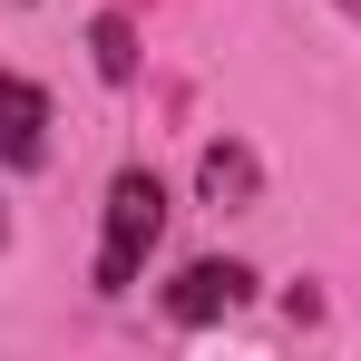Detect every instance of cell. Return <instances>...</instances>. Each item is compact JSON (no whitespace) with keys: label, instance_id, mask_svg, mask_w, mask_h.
Listing matches in <instances>:
<instances>
[{"label":"cell","instance_id":"4","mask_svg":"<svg viewBox=\"0 0 361 361\" xmlns=\"http://www.w3.org/2000/svg\"><path fill=\"white\" fill-rule=\"evenodd\" d=\"M254 147H205V166H195V185H205V205H244L254 195Z\"/></svg>","mask_w":361,"mask_h":361},{"label":"cell","instance_id":"3","mask_svg":"<svg viewBox=\"0 0 361 361\" xmlns=\"http://www.w3.org/2000/svg\"><path fill=\"white\" fill-rule=\"evenodd\" d=\"M0 166H20V176L49 166V98L10 68H0Z\"/></svg>","mask_w":361,"mask_h":361},{"label":"cell","instance_id":"2","mask_svg":"<svg viewBox=\"0 0 361 361\" xmlns=\"http://www.w3.org/2000/svg\"><path fill=\"white\" fill-rule=\"evenodd\" d=\"M244 293H254V264H235V254H195L176 283H166V322H176V332H205V322L235 312Z\"/></svg>","mask_w":361,"mask_h":361},{"label":"cell","instance_id":"5","mask_svg":"<svg viewBox=\"0 0 361 361\" xmlns=\"http://www.w3.org/2000/svg\"><path fill=\"white\" fill-rule=\"evenodd\" d=\"M88 49H98V78H108V88H127V78H137V30H127V10H98Z\"/></svg>","mask_w":361,"mask_h":361},{"label":"cell","instance_id":"6","mask_svg":"<svg viewBox=\"0 0 361 361\" xmlns=\"http://www.w3.org/2000/svg\"><path fill=\"white\" fill-rule=\"evenodd\" d=\"M332 10H342V20H361V0H332Z\"/></svg>","mask_w":361,"mask_h":361},{"label":"cell","instance_id":"1","mask_svg":"<svg viewBox=\"0 0 361 361\" xmlns=\"http://www.w3.org/2000/svg\"><path fill=\"white\" fill-rule=\"evenodd\" d=\"M157 235H166V185L147 176V166H118V176H108V225H98V293L108 302L137 293Z\"/></svg>","mask_w":361,"mask_h":361},{"label":"cell","instance_id":"7","mask_svg":"<svg viewBox=\"0 0 361 361\" xmlns=\"http://www.w3.org/2000/svg\"><path fill=\"white\" fill-rule=\"evenodd\" d=\"M0 235H10V225H0Z\"/></svg>","mask_w":361,"mask_h":361}]
</instances>
